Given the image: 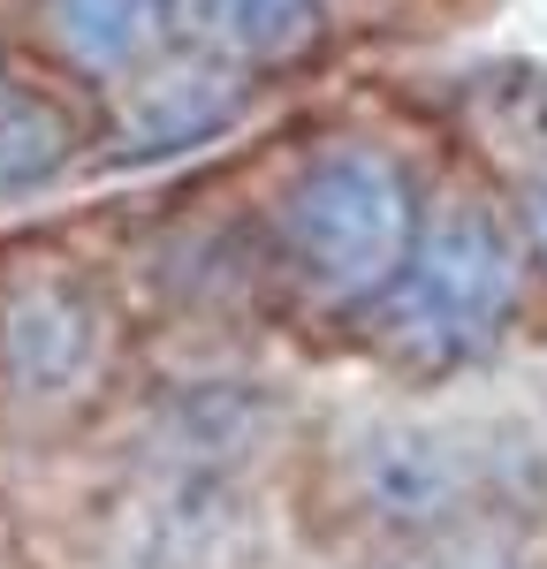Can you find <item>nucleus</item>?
Here are the masks:
<instances>
[{
    "mask_svg": "<svg viewBox=\"0 0 547 569\" xmlns=\"http://www.w3.org/2000/svg\"><path fill=\"white\" fill-rule=\"evenodd\" d=\"M365 569H426V555H404V562H365Z\"/></svg>",
    "mask_w": 547,
    "mask_h": 569,
    "instance_id": "nucleus-13",
    "label": "nucleus"
},
{
    "mask_svg": "<svg viewBox=\"0 0 547 569\" xmlns=\"http://www.w3.org/2000/svg\"><path fill=\"white\" fill-rule=\"evenodd\" d=\"M39 31L77 77L122 84L176 46V0H39Z\"/></svg>",
    "mask_w": 547,
    "mask_h": 569,
    "instance_id": "nucleus-8",
    "label": "nucleus"
},
{
    "mask_svg": "<svg viewBox=\"0 0 547 569\" xmlns=\"http://www.w3.org/2000/svg\"><path fill=\"white\" fill-rule=\"evenodd\" d=\"M251 539L243 486L190 479L145 463L130 493L107 509V562L115 569H228Z\"/></svg>",
    "mask_w": 547,
    "mask_h": 569,
    "instance_id": "nucleus-6",
    "label": "nucleus"
},
{
    "mask_svg": "<svg viewBox=\"0 0 547 569\" xmlns=\"http://www.w3.org/2000/svg\"><path fill=\"white\" fill-rule=\"evenodd\" d=\"M0 84H8V69H0Z\"/></svg>",
    "mask_w": 547,
    "mask_h": 569,
    "instance_id": "nucleus-15",
    "label": "nucleus"
},
{
    "mask_svg": "<svg viewBox=\"0 0 547 569\" xmlns=\"http://www.w3.org/2000/svg\"><path fill=\"white\" fill-rule=\"evenodd\" d=\"M418 176L388 144L342 137L312 160H297V176L274 198V243L281 266L335 311H372L380 289L396 281L418 236Z\"/></svg>",
    "mask_w": 547,
    "mask_h": 569,
    "instance_id": "nucleus-2",
    "label": "nucleus"
},
{
    "mask_svg": "<svg viewBox=\"0 0 547 569\" xmlns=\"http://www.w3.org/2000/svg\"><path fill=\"white\" fill-rule=\"evenodd\" d=\"M525 305V243L479 198H441L418 213L410 259L380 289L372 342L404 372H464L501 342V327Z\"/></svg>",
    "mask_w": 547,
    "mask_h": 569,
    "instance_id": "nucleus-1",
    "label": "nucleus"
},
{
    "mask_svg": "<svg viewBox=\"0 0 547 569\" xmlns=\"http://www.w3.org/2000/svg\"><path fill=\"white\" fill-rule=\"evenodd\" d=\"M77 122L69 107H53L46 91H23V84H0V198H23L53 182L69 160H77Z\"/></svg>",
    "mask_w": 547,
    "mask_h": 569,
    "instance_id": "nucleus-10",
    "label": "nucleus"
},
{
    "mask_svg": "<svg viewBox=\"0 0 547 569\" xmlns=\"http://www.w3.org/2000/svg\"><path fill=\"white\" fill-rule=\"evenodd\" d=\"M335 471L365 525L410 547L487 509L456 418H434V410H358L335 440Z\"/></svg>",
    "mask_w": 547,
    "mask_h": 569,
    "instance_id": "nucleus-4",
    "label": "nucleus"
},
{
    "mask_svg": "<svg viewBox=\"0 0 547 569\" xmlns=\"http://www.w3.org/2000/svg\"><path fill=\"white\" fill-rule=\"evenodd\" d=\"M251 99V77H236L221 61L168 46L122 84H107V152L115 160H168L206 137H221Z\"/></svg>",
    "mask_w": 547,
    "mask_h": 569,
    "instance_id": "nucleus-7",
    "label": "nucleus"
},
{
    "mask_svg": "<svg viewBox=\"0 0 547 569\" xmlns=\"http://www.w3.org/2000/svg\"><path fill=\"white\" fill-rule=\"evenodd\" d=\"M289 440V395L251 372H198L160 388L145 410V463L160 471H190V479H228L243 486L267 471L274 448Z\"/></svg>",
    "mask_w": 547,
    "mask_h": 569,
    "instance_id": "nucleus-5",
    "label": "nucleus"
},
{
    "mask_svg": "<svg viewBox=\"0 0 547 569\" xmlns=\"http://www.w3.org/2000/svg\"><path fill=\"white\" fill-rule=\"evenodd\" d=\"M319 23H327V0H176V46L236 77L297 61L319 39Z\"/></svg>",
    "mask_w": 547,
    "mask_h": 569,
    "instance_id": "nucleus-9",
    "label": "nucleus"
},
{
    "mask_svg": "<svg viewBox=\"0 0 547 569\" xmlns=\"http://www.w3.org/2000/svg\"><path fill=\"white\" fill-rule=\"evenodd\" d=\"M540 402H547V372H540Z\"/></svg>",
    "mask_w": 547,
    "mask_h": 569,
    "instance_id": "nucleus-14",
    "label": "nucleus"
},
{
    "mask_svg": "<svg viewBox=\"0 0 547 569\" xmlns=\"http://www.w3.org/2000/svg\"><path fill=\"white\" fill-rule=\"evenodd\" d=\"M426 569H547L533 517L509 509H471L464 525H449L441 539H426Z\"/></svg>",
    "mask_w": 547,
    "mask_h": 569,
    "instance_id": "nucleus-11",
    "label": "nucleus"
},
{
    "mask_svg": "<svg viewBox=\"0 0 547 569\" xmlns=\"http://www.w3.org/2000/svg\"><path fill=\"white\" fill-rule=\"evenodd\" d=\"M509 228H517V243H525V266L547 273V160L517 182V220H509Z\"/></svg>",
    "mask_w": 547,
    "mask_h": 569,
    "instance_id": "nucleus-12",
    "label": "nucleus"
},
{
    "mask_svg": "<svg viewBox=\"0 0 547 569\" xmlns=\"http://www.w3.org/2000/svg\"><path fill=\"white\" fill-rule=\"evenodd\" d=\"M115 305L77 266H23L0 281V402L23 418H77L115 380Z\"/></svg>",
    "mask_w": 547,
    "mask_h": 569,
    "instance_id": "nucleus-3",
    "label": "nucleus"
}]
</instances>
